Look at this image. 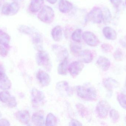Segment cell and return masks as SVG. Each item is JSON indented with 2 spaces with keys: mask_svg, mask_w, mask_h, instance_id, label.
Instances as JSON below:
<instances>
[{
  "mask_svg": "<svg viewBox=\"0 0 126 126\" xmlns=\"http://www.w3.org/2000/svg\"><path fill=\"white\" fill-rule=\"evenodd\" d=\"M76 92L79 97L88 101L95 100L97 97L96 90L92 86L86 84L76 87Z\"/></svg>",
  "mask_w": 126,
  "mask_h": 126,
  "instance_id": "6da1fadb",
  "label": "cell"
},
{
  "mask_svg": "<svg viewBox=\"0 0 126 126\" xmlns=\"http://www.w3.org/2000/svg\"><path fill=\"white\" fill-rule=\"evenodd\" d=\"M55 13L53 9L48 6L43 7L38 15V19L44 23H51L54 19Z\"/></svg>",
  "mask_w": 126,
  "mask_h": 126,
  "instance_id": "7a4b0ae2",
  "label": "cell"
},
{
  "mask_svg": "<svg viewBox=\"0 0 126 126\" xmlns=\"http://www.w3.org/2000/svg\"><path fill=\"white\" fill-rule=\"evenodd\" d=\"M38 52L36 57L37 64L39 66L43 67L47 71H51V62L48 53L43 50Z\"/></svg>",
  "mask_w": 126,
  "mask_h": 126,
  "instance_id": "3957f363",
  "label": "cell"
},
{
  "mask_svg": "<svg viewBox=\"0 0 126 126\" xmlns=\"http://www.w3.org/2000/svg\"><path fill=\"white\" fill-rule=\"evenodd\" d=\"M86 19L88 21H90L94 23H101L103 21L102 10L98 7H94L88 13Z\"/></svg>",
  "mask_w": 126,
  "mask_h": 126,
  "instance_id": "277c9868",
  "label": "cell"
},
{
  "mask_svg": "<svg viewBox=\"0 0 126 126\" xmlns=\"http://www.w3.org/2000/svg\"><path fill=\"white\" fill-rule=\"evenodd\" d=\"M20 9L18 3L13 2L6 3L3 5L1 8V13L6 16H13L16 15Z\"/></svg>",
  "mask_w": 126,
  "mask_h": 126,
  "instance_id": "5b68a950",
  "label": "cell"
},
{
  "mask_svg": "<svg viewBox=\"0 0 126 126\" xmlns=\"http://www.w3.org/2000/svg\"><path fill=\"white\" fill-rule=\"evenodd\" d=\"M31 96L32 103L34 107L37 108L43 105L45 100V96L42 91L34 88L32 90Z\"/></svg>",
  "mask_w": 126,
  "mask_h": 126,
  "instance_id": "8992f818",
  "label": "cell"
},
{
  "mask_svg": "<svg viewBox=\"0 0 126 126\" xmlns=\"http://www.w3.org/2000/svg\"><path fill=\"white\" fill-rule=\"evenodd\" d=\"M56 89L61 95L68 97L72 95L73 90L66 81H62L58 82L56 85Z\"/></svg>",
  "mask_w": 126,
  "mask_h": 126,
  "instance_id": "52a82bcc",
  "label": "cell"
},
{
  "mask_svg": "<svg viewBox=\"0 0 126 126\" xmlns=\"http://www.w3.org/2000/svg\"><path fill=\"white\" fill-rule=\"evenodd\" d=\"M52 49L57 56L58 60L61 61L64 59L68 58L69 57L68 51L63 46L58 44H54L52 46Z\"/></svg>",
  "mask_w": 126,
  "mask_h": 126,
  "instance_id": "ba28073f",
  "label": "cell"
},
{
  "mask_svg": "<svg viewBox=\"0 0 126 126\" xmlns=\"http://www.w3.org/2000/svg\"><path fill=\"white\" fill-rule=\"evenodd\" d=\"M82 37L85 43L90 46H96L100 43L99 39L92 32H84L82 33Z\"/></svg>",
  "mask_w": 126,
  "mask_h": 126,
  "instance_id": "9c48e42d",
  "label": "cell"
},
{
  "mask_svg": "<svg viewBox=\"0 0 126 126\" xmlns=\"http://www.w3.org/2000/svg\"><path fill=\"white\" fill-rule=\"evenodd\" d=\"M110 108L109 104L104 100L100 101L96 107V110L98 116L101 118L106 117Z\"/></svg>",
  "mask_w": 126,
  "mask_h": 126,
  "instance_id": "30bf717a",
  "label": "cell"
},
{
  "mask_svg": "<svg viewBox=\"0 0 126 126\" xmlns=\"http://www.w3.org/2000/svg\"><path fill=\"white\" fill-rule=\"evenodd\" d=\"M84 65L81 61H75L70 64L68 69L70 74L73 78H75L81 72Z\"/></svg>",
  "mask_w": 126,
  "mask_h": 126,
  "instance_id": "8fae6325",
  "label": "cell"
},
{
  "mask_svg": "<svg viewBox=\"0 0 126 126\" xmlns=\"http://www.w3.org/2000/svg\"><path fill=\"white\" fill-rule=\"evenodd\" d=\"M37 79L43 87H47L51 82V78L49 75L44 71L39 70L36 75Z\"/></svg>",
  "mask_w": 126,
  "mask_h": 126,
  "instance_id": "7c38bea8",
  "label": "cell"
},
{
  "mask_svg": "<svg viewBox=\"0 0 126 126\" xmlns=\"http://www.w3.org/2000/svg\"><path fill=\"white\" fill-rule=\"evenodd\" d=\"M78 58L80 61L85 63H89L93 60L92 53L89 50L81 51L78 54Z\"/></svg>",
  "mask_w": 126,
  "mask_h": 126,
  "instance_id": "4fadbf2b",
  "label": "cell"
},
{
  "mask_svg": "<svg viewBox=\"0 0 126 126\" xmlns=\"http://www.w3.org/2000/svg\"><path fill=\"white\" fill-rule=\"evenodd\" d=\"M15 117L17 120L24 124L29 123L30 119V115L26 110L18 111L15 114Z\"/></svg>",
  "mask_w": 126,
  "mask_h": 126,
  "instance_id": "5bb4252c",
  "label": "cell"
},
{
  "mask_svg": "<svg viewBox=\"0 0 126 126\" xmlns=\"http://www.w3.org/2000/svg\"><path fill=\"white\" fill-rule=\"evenodd\" d=\"M73 8L72 3L67 0H60L59 2V9L63 13H67Z\"/></svg>",
  "mask_w": 126,
  "mask_h": 126,
  "instance_id": "9a60e30c",
  "label": "cell"
},
{
  "mask_svg": "<svg viewBox=\"0 0 126 126\" xmlns=\"http://www.w3.org/2000/svg\"><path fill=\"white\" fill-rule=\"evenodd\" d=\"M103 83L105 88L110 90L117 88L120 86L118 81L111 78H105L103 81Z\"/></svg>",
  "mask_w": 126,
  "mask_h": 126,
  "instance_id": "2e32d148",
  "label": "cell"
},
{
  "mask_svg": "<svg viewBox=\"0 0 126 126\" xmlns=\"http://www.w3.org/2000/svg\"><path fill=\"white\" fill-rule=\"evenodd\" d=\"M32 121L35 126H44L45 124V121L43 112H38L33 114L32 117Z\"/></svg>",
  "mask_w": 126,
  "mask_h": 126,
  "instance_id": "e0dca14e",
  "label": "cell"
},
{
  "mask_svg": "<svg viewBox=\"0 0 126 126\" xmlns=\"http://www.w3.org/2000/svg\"><path fill=\"white\" fill-rule=\"evenodd\" d=\"M103 34L106 38L109 40H115L117 38V33L114 29L110 27H106L103 30Z\"/></svg>",
  "mask_w": 126,
  "mask_h": 126,
  "instance_id": "ac0fdd59",
  "label": "cell"
},
{
  "mask_svg": "<svg viewBox=\"0 0 126 126\" xmlns=\"http://www.w3.org/2000/svg\"><path fill=\"white\" fill-rule=\"evenodd\" d=\"M97 63L99 67L104 71L108 70L111 66V63L109 60L104 56L99 57Z\"/></svg>",
  "mask_w": 126,
  "mask_h": 126,
  "instance_id": "d6986e66",
  "label": "cell"
},
{
  "mask_svg": "<svg viewBox=\"0 0 126 126\" xmlns=\"http://www.w3.org/2000/svg\"><path fill=\"white\" fill-rule=\"evenodd\" d=\"M51 35L55 41H60L63 38V30L61 27L60 25L55 27L52 30Z\"/></svg>",
  "mask_w": 126,
  "mask_h": 126,
  "instance_id": "ffe728a7",
  "label": "cell"
},
{
  "mask_svg": "<svg viewBox=\"0 0 126 126\" xmlns=\"http://www.w3.org/2000/svg\"><path fill=\"white\" fill-rule=\"evenodd\" d=\"M44 3V0H31L30 9L33 13L38 12L42 8Z\"/></svg>",
  "mask_w": 126,
  "mask_h": 126,
  "instance_id": "44dd1931",
  "label": "cell"
},
{
  "mask_svg": "<svg viewBox=\"0 0 126 126\" xmlns=\"http://www.w3.org/2000/svg\"><path fill=\"white\" fill-rule=\"evenodd\" d=\"M10 37L9 34L0 30V45L9 49Z\"/></svg>",
  "mask_w": 126,
  "mask_h": 126,
  "instance_id": "7402d4cb",
  "label": "cell"
},
{
  "mask_svg": "<svg viewBox=\"0 0 126 126\" xmlns=\"http://www.w3.org/2000/svg\"><path fill=\"white\" fill-rule=\"evenodd\" d=\"M32 42L35 47L38 51L43 50V41L41 36L39 33H34L32 37Z\"/></svg>",
  "mask_w": 126,
  "mask_h": 126,
  "instance_id": "603a6c76",
  "label": "cell"
},
{
  "mask_svg": "<svg viewBox=\"0 0 126 126\" xmlns=\"http://www.w3.org/2000/svg\"><path fill=\"white\" fill-rule=\"evenodd\" d=\"M12 86L10 80L6 74L0 77V89L2 90H6L9 89Z\"/></svg>",
  "mask_w": 126,
  "mask_h": 126,
  "instance_id": "cb8c5ba5",
  "label": "cell"
},
{
  "mask_svg": "<svg viewBox=\"0 0 126 126\" xmlns=\"http://www.w3.org/2000/svg\"><path fill=\"white\" fill-rule=\"evenodd\" d=\"M68 69V61L67 59H64L61 61L58 67V72L60 75H66Z\"/></svg>",
  "mask_w": 126,
  "mask_h": 126,
  "instance_id": "d4e9b609",
  "label": "cell"
},
{
  "mask_svg": "<svg viewBox=\"0 0 126 126\" xmlns=\"http://www.w3.org/2000/svg\"><path fill=\"white\" fill-rule=\"evenodd\" d=\"M57 123V118L52 113H49L47 115L46 119V126H56Z\"/></svg>",
  "mask_w": 126,
  "mask_h": 126,
  "instance_id": "484cf974",
  "label": "cell"
},
{
  "mask_svg": "<svg viewBox=\"0 0 126 126\" xmlns=\"http://www.w3.org/2000/svg\"><path fill=\"white\" fill-rule=\"evenodd\" d=\"M103 21L104 23H109L111 19V15L109 10L106 7L103 8Z\"/></svg>",
  "mask_w": 126,
  "mask_h": 126,
  "instance_id": "4316f807",
  "label": "cell"
},
{
  "mask_svg": "<svg viewBox=\"0 0 126 126\" xmlns=\"http://www.w3.org/2000/svg\"><path fill=\"white\" fill-rule=\"evenodd\" d=\"M82 30L81 29H78L76 30L72 35V38L73 40L79 43L81 40L82 36Z\"/></svg>",
  "mask_w": 126,
  "mask_h": 126,
  "instance_id": "83f0119b",
  "label": "cell"
},
{
  "mask_svg": "<svg viewBox=\"0 0 126 126\" xmlns=\"http://www.w3.org/2000/svg\"><path fill=\"white\" fill-rule=\"evenodd\" d=\"M77 109L80 115L83 118H87L88 116V111L83 105L78 104L76 105Z\"/></svg>",
  "mask_w": 126,
  "mask_h": 126,
  "instance_id": "f1b7e54d",
  "label": "cell"
},
{
  "mask_svg": "<svg viewBox=\"0 0 126 126\" xmlns=\"http://www.w3.org/2000/svg\"><path fill=\"white\" fill-rule=\"evenodd\" d=\"M11 97L9 92L6 90H4L0 92V101L2 103H7Z\"/></svg>",
  "mask_w": 126,
  "mask_h": 126,
  "instance_id": "f546056e",
  "label": "cell"
},
{
  "mask_svg": "<svg viewBox=\"0 0 126 126\" xmlns=\"http://www.w3.org/2000/svg\"><path fill=\"white\" fill-rule=\"evenodd\" d=\"M117 99L121 106L126 110V95L120 93L118 95Z\"/></svg>",
  "mask_w": 126,
  "mask_h": 126,
  "instance_id": "4dcf8cb0",
  "label": "cell"
},
{
  "mask_svg": "<svg viewBox=\"0 0 126 126\" xmlns=\"http://www.w3.org/2000/svg\"><path fill=\"white\" fill-rule=\"evenodd\" d=\"M18 29L21 33L26 35H32L33 33L32 30L30 27L25 25L20 26Z\"/></svg>",
  "mask_w": 126,
  "mask_h": 126,
  "instance_id": "1f68e13d",
  "label": "cell"
},
{
  "mask_svg": "<svg viewBox=\"0 0 126 126\" xmlns=\"http://www.w3.org/2000/svg\"><path fill=\"white\" fill-rule=\"evenodd\" d=\"M110 117L114 123H115L120 118V114L117 110L112 109L110 112Z\"/></svg>",
  "mask_w": 126,
  "mask_h": 126,
  "instance_id": "d6a6232c",
  "label": "cell"
},
{
  "mask_svg": "<svg viewBox=\"0 0 126 126\" xmlns=\"http://www.w3.org/2000/svg\"><path fill=\"white\" fill-rule=\"evenodd\" d=\"M81 46L76 44H71L70 45V49L71 52L75 54H79L81 50Z\"/></svg>",
  "mask_w": 126,
  "mask_h": 126,
  "instance_id": "836d02e7",
  "label": "cell"
},
{
  "mask_svg": "<svg viewBox=\"0 0 126 126\" xmlns=\"http://www.w3.org/2000/svg\"><path fill=\"white\" fill-rule=\"evenodd\" d=\"M113 56L116 60L119 61L121 60L123 58V53L120 50L118 49L115 51L113 54Z\"/></svg>",
  "mask_w": 126,
  "mask_h": 126,
  "instance_id": "e575fe53",
  "label": "cell"
},
{
  "mask_svg": "<svg viewBox=\"0 0 126 126\" xmlns=\"http://www.w3.org/2000/svg\"><path fill=\"white\" fill-rule=\"evenodd\" d=\"M7 106L10 108H13L17 106V103L15 98L11 97L7 103Z\"/></svg>",
  "mask_w": 126,
  "mask_h": 126,
  "instance_id": "d590c367",
  "label": "cell"
},
{
  "mask_svg": "<svg viewBox=\"0 0 126 126\" xmlns=\"http://www.w3.org/2000/svg\"><path fill=\"white\" fill-rule=\"evenodd\" d=\"M101 47L104 52L107 53L110 52L113 49L112 46L109 44H103L101 45Z\"/></svg>",
  "mask_w": 126,
  "mask_h": 126,
  "instance_id": "8d00e7d4",
  "label": "cell"
},
{
  "mask_svg": "<svg viewBox=\"0 0 126 126\" xmlns=\"http://www.w3.org/2000/svg\"><path fill=\"white\" fill-rule=\"evenodd\" d=\"M8 48L0 45V55L2 57H5L8 54Z\"/></svg>",
  "mask_w": 126,
  "mask_h": 126,
  "instance_id": "74e56055",
  "label": "cell"
},
{
  "mask_svg": "<svg viewBox=\"0 0 126 126\" xmlns=\"http://www.w3.org/2000/svg\"><path fill=\"white\" fill-rule=\"evenodd\" d=\"M111 3L115 8H117L120 6L122 3V0H110Z\"/></svg>",
  "mask_w": 126,
  "mask_h": 126,
  "instance_id": "f35d334b",
  "label": "cell"
},
{
  "mask_svg": "<svg viewBox=\"0 0 126 126\" xmlns=\"http://www.w3.org/2000/svg\"><path fill=\"white\" fill-rule=\"evenodd\" d=\"M69 126H82L80 123L77 120L73 119L72 120L70 123Z\"/></svg>",
  "mask_w": 126,
  "mask_h": 126,
  "instance_id": "ab89813d",
  "label": "cell"
},
{
  "mask_svg": "<svg viewBox=\"0 0 126 126\" xmlns=\"http://www.w3.org/2000/svg\"><path fill=\"white\" fill-rule=\"evenodd\" d=\"M10 123L6 119L2 118L0 120V126H10Z\"/></svg>",
  "mask_w": 126,
  "mask_h": 126,
  "instance_id": "60d3db41",
  "label": "cell"
},
{
  "mask_svg": "<svg viewBox=\"0 0 126 126\" xmlns=\"http://www.w3.org/2000/svg\"><path fill=\"white\" fill-rule=\"evenodd\" d=\"M5 74L4 68L2 65L0 64V77Z\"/></svg>",
  "mask_w": 126,
  "mask_h": 126,
  "instance_id": "b9f144b4",
  "label": "cell"
},
{
  "mask_svg": "<svg viewBox=\"0 0 126 126\" xmlns=\"http://www.w3.org/2000/svg\"><path fill=\"white\" fill-rule=\"evenodd\" d=\"M47 0L51 4H54L57 1V0Z\"/></svg>",
  "mask_w": 126,
  "mask_h": 126,
  "instance_id": "7bdbcfd3",
  "label": "cell"
},
{
  "mask_svg": "<svg viewBox=\"0 0 126 126\" xmlns=\"http://www.w3.org/2000/svg\"><path fill=\"white\" fill-rule=\"evenodd\" d=\"M14 2H17V3H18L19 2H20V1H23V0H12Z\"/></svg>",
  "mask_w": 126,
  "mask_h": 126,
  "instance_id": "ee69618b",
  "label": "cell"
},
{
  "mask_svg": "<svg viewBox=\"0 0 126 126\" xmlns=\"http://www.w3.org/2000/svg\"><path fill=\"white\" fill-rule=\"evenodd\" d=\"M125 85H126V82H125Z\"/></svg>",
  "mask_w": 126,
  "mask_h": 126,
  "instance_id": "f6af8a7d",
  "label": "cell"
},
{
  "mask_svg": "<svg viewBox=\"0 0 126 126\" xmlns=\"http://www.w3.org/2000/svg\"></svg>",
  "mask_w": 126,
  "mask_h": 126,
  "instance_id": "bcb514c9",
  "label": "cell"
}]
</instances>
